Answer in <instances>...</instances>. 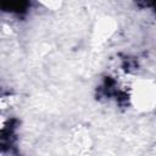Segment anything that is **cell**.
<instances>
[{"label":"cell","instance_id":"cell-1","mask_svg":"<svg viewBox=\"0 0 156 156\" xmlns=\"http://www.w3.org/2000/svg\"><path fill=\"white\" fill-rule=\"evenodd\" d=\"M134 104L141 108L151 107L156 101V89L149 82L141 80L134 87Z\"/></svg>","mask_w":156,"mask_h":156}]
</instances>
